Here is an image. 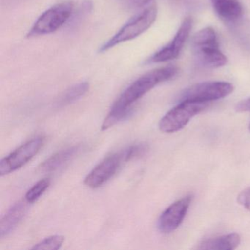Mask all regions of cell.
<instances>
[{
	"label": "cell",
	"instance_id": "cell-20",
	"mask_svg": "<svg viewBox=\"0 0 250 250\" xmlns=\"http://www.w3.org/2000/svg\"><path fill=\"white\" fill-rule=\"evenodd\" d=\"M238 202L243 207L250 211V187L246 188L238 194Z\"/></svg>",
	"mask_w": 250,
	"mask_h": 250
},
{
	"label": "cell",
	"instance_id": "cell-2",
	"mask_svg": "<svg viewBox=\"0 0 250 250\" xmlns=\"http://www.w3.org/2000/svg\"><path fill=\"white\" fill-rule=\"evenodd\" d=\"M191 52L199 64L208 68L225 66L228 58L221 52L216 32L208 27L199 30L191 41Z\"/></svg>",
	"mask_w": 250,
	"mask_h": 250
},
{
	"label": "cell",
	"instance_id": "cell-18",
	"mask_svg": "<svg viewBox=\"0 0 250 250\" xmlns=\"http://www.w3.org/2000/svg\"><path fill=\"white\" fill-rule=\"evenodd\" d=\"M147 149H148V147H147V145L145 144V143H140V144L130 146L129 147L122 151L124 160L126 162L134 159V158L143 156L146 153Z\"/></svg>",
	"mask_w": 250,
	"mask_h": 250
},
{
	"label": "cell",
	"instance_id": "cell-10",
	"mask_svg": "<svg viewBox=\"0 0 250 250\" xmlns=\"http://www.w3.org/2000/svg\"><path fill=\"white\" fill-rule=\"evenodd\" d=\"M192 196L187 195L169 206L161 215L158 228L162 233L169 234L181 225L191 205Z\"/></svg>",
	"mask_w": 250,
	"mask_h": 250
},
{
	"label": "cell",
	"instance_id": "cell-3",
	"mask_svg": "<svg viewBox=\"0 0 250 250\" xmlns=\"http://www.w3.org/2000/svg\"><path fill=\"white\" fill-rule=\"evenodd\" d=\"M157 14L158 9L156 4L145 8L141 13L131 19L113 37L101 46L99 52H106L117 45L138 37L153 25Z\"/></svg>",
	"mask_w": 250,
	"mask_h": 250
},
{
	"label": "cell",
	"instance_id": "cell-6",
	"mask_svg": "<svg viewBox=\"0 0 250 250\" xmlns=\"http://www.w3.org/2000/svg\"><path fill=\"white\" fill-rule=\"evenodd\" d=\"M233 90V85L227 82H205L186 89L180 96V102L191 101L209 103L229 96Z\"/></svg>",
	"mask_w": 250,
	"mask_h": 250
},
{
	"label": "cell",
	"instance_id": "cell-1",
	"mask_svg": "<svg viewBox=\"0 0 250 250\" xmlns=\"http://www.w3.org/2000/svg\"><path fill=\"white\" fill-rule=\"evenodd\" d=\"M178 72L179 68L178 67L171 65L156 68L139 77L115 101L111 108L110 112L104 121L102 130L111 128L121 120L128 116L133 104L135 103L158 84L175 77Z\"/></svg>",
	"mask_w": 250,
	"mask_h": 250
},
{
	"label": "cell",
	"instance_id": "cell-21",
	"mask_svg": "<svg viewBox=\"0 0 250 250\" xmlns=\"http://www.w3.org/2000/svg\"><path fill=\"white\" fill-rule=\"evenodd\" d=\"M235 109L238 112H250V98L244 99L237 104Z\"/></svg>",
	"mask_w": 250,
	"mask_h": 250
},
{
	"label": "cell",
	"instance_id": "cell-13",
	"mask_svg": "<svg viewBox=\"0 0 250 250\" xmlns=\"http://www.w3.org/2000/svg\"><path fill=\"white\" fill-rule=\"evenodd\" d=\"M219 17L228 21H235L243 15V7L238 0H210Z\"/></svg>",
	"mask_w": 250,
	"mask_h": 250
},
{
	"label": "cell",
	"instance_id": "cell-14",
	"mask_svg": "<svg viewBox=\"0 0 250 250\" xmlns=\"http://www.w3.org/2000/svg\"><path fill=\"white\" fill-rule=\"evenodd\" d=\"M241 242V237L237 233H230L202 241L198 250H232Z\"/></svg>",
	"mask_w": 250,
	"mask_h": 250
},
{
	"label": "cell",
	"instance_id": "cell-15",
	"mask_svg": "<svg viewBox=\"0 0 250 250\" xmlns=\"http://www.w3.org/2000/svg\"><path fill=\"white\" fill-rule=\"evenodd\" d=\"M89 89L90 84L87 82L78 83L64 92L58 100L57 105L58 107H62L71 104L83 97L89 91Z\"/></svg>",
	"mask_w": 250,
	"mask_h": 250
},
{
	"label": "cell",
	"instance_id": "cell-4",
	"mask_svg": "<svg viewBox=\"0 0 250 250\" xmlns=\"http://www.w3.org/2000/svg\"><path fill=\"white\" fill-rule=\"evenodd\" d=\"M74 11L72 2L57 4L46 10L39 17L27 33V37L33 38L55 33L69 21Z\"/></svg>",
	"mask_w": 250,
	"mask_h": 250
},
{
	"label": "cell",
	"instance_id": "cell-8",
	"mask_svg": "<svg viewBox=\"0 0 250 250\" xmlns=\"http://www.w3.org/2000/svg\"><path fill=\"white\" fill-rule=\"evenodd\" d=\"M192 26L193 20L191 17L184 19L172 40L154 53V55H152L146 61V63H160L178 58L188 39Z\"/></svg>",
	"mask_w": 250,
	"mask_h": 250
},
{
	"label": "cell",
	"instance_id": "cell-22",
	"mask_svg": "<svg viewBox=\"0 0 250 250\" xmlns=\"http://www.w3.org/2000/svg\"><path fill=\"white\" fill-rule=\"evenodd\" d=\"M248 128H249V131H250V124H249Z\"/></svg>",
	"mask_w": 250,
	"mask_h": 250
},
{
	"label": "cell",
	"instance_id": "cell-5",
	"mask_svg": "<svg viewBox=\"0 0 250 250\" xmlns=\"http://www.w3.org/2000/svg\"><path fill=\"white\" fill-rule=\"evenodd\" d=\"M208 106V103L181 101L162 118L159 122V128L162 132L169 134L180 131L193 117L203 112Z\"/></svg>",
	"mask_w": 250,
	"mask_h": 250
},
{
	"label": "cell",
	"instance_id": "cell-9",
	"mask_svg": "<svg viewBox=\"0 0 250 250\" xmlns=\"http://www.w3.org/2000/svg\"><path fill=\"white\" fill-rule=\"evenodd\" d=\"M124 162H125L122 151L108 156L88 174L84 184L92 188L102 187L116 173Z\"/></svg>",
	"mask_w": 250,
	"mask_h": 250
},
{
	"label": "cell",
	"instance_id": "cell-11",
	"mask_svg": "<svg viewBox=\"0 0 250 250\" xmlns=\"http://www.w3.org/2000/svg\"><path fill=\"white\" fill-rule=\"evenodd\" d=\"M27 201H20L16 203L8 210L0 220V238L11 233L27 211Z\"/></svg>",
	"mask_w": 250,
	"mask_h": 250
},
{
	"label": "cell",
	"instance_id": "cell-19",
	"mask_svg": "<svg viewBox=\"0 0 250 250\" xmlns=\"http://www.w3.org/2000/svg\"><path fill=\"white\" fill-rule=\"evenodd\" d=\"M152 0H119V2L128 9H139L148 5Z\"/></svg>",
	"mask_w": 250,
	"mask_h": 250
},
{
	"label": "cell",
	"instance_id": "cell-16",
	"mask_svg": "<svg viewBox=\"0 0 250 250\" xmlns=\"http://www.w3.org/2000/svg\"><path fill=\"white\" fill-rule=\"evenodd\" d=\"M64 238L62 235H56L48 237L32 247L33 250H58L62 247Z\"/></svg>",
	"mask_w": 250,
	"mask_h": 250
},
{
	"label": "cell",
	"instance_id": "cell-12",
	"mask_svg": "<svg viewBox=\"0 0 250 250\" xmlns=\"http://www.w3.org/2000/svg\"><path fill=\"white\" fill-rule=\"evenodd\" d=\"M82 149V146L77 145L58 152L45 161L41 166V169L43 172L58 170L74 159L80 153Z\"/></svg>",
	"mask_w": 250,
	"mask_h": 250
},
{
	"label": "cell",
	"instance_id": "cell-7",
	"mask_svg": "<svg viewBox=\"0 0 250 250\" xmlns=\"http://www.w3.org/2000/svg\"><path fill=\"white\" fill-rule=\"evenodd\" d=\"M43 143V137L32 139L2 159L0 162V175H8L26 165L40 151Z\"/></svg>",
	"mask_w": 250,
	"mask_h": 250
},
{
	"label": "cell",
	"instance_id": "cell-17",
	"mask_svg": "<svg viewBox=\"0 0 250 250\" xmlns=\"http://www.w3.org/2000/svg\"><path fill=\"white\" fill-rule=\"evenodd\" d=\"M49 184H50V181L47 178L41 180L37 184H35L26 194L25 200H27V203H34L38 199L40 198L41 196L49 188Z\"/></svg>",
	"mask_w": 250,
	"mask_h": 250
}]
</instances>
